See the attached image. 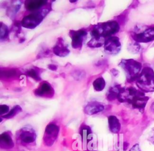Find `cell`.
Returning <instances> with one entry per match:
<instances>
[{
    "label": "cell",
    "instance_id": "6da1fadb",
    "mask_svg": "<svg viewBox=\"0 0 154 151\" xmlns=\"http://www.w3.org/2000/svg\"><path fill=\"white\" fill-rule=\"evenodd\" d=\"M120 102H128L134 108L143 110L149 99L145 93L135 87H130L128 88L122 87L119 93L118 99Z\"/></svg>",
    "mask_w": 154,
    "mask_h": 151
},
{
    "label": "cell",
    "instance_id": "7a4b0ae2",
    "mask_svg": "<svg viewBox=\"0 0 154 151\" xmlns=\"http://www.w3.org/2000/svg\"><path fill=\"white\" fill-rule=\"evenodd\" d=\"M120 25L115 20L108 21L103 23H99L94 25L91 31V35L92 38L108 39L119 32Z\"/></svg>",
    "mask_w": 154,
    "mask_h": 151
},
{
    "label": "cell",
    "instance_id": "3957f363",
    "mask_svg": "<svg viewBox=\"0 0 154 151\" xmlns=\"http://www.w3.org/2000/svg\"><path fill=\"white\" fill-rule=\"evenodd\" d=\"M136 84L140 90L145 93L154 91V71L150 67H144L137 79Z\"/></svg>",
    "mask_w": 154,
    "mask_h": 151
},
{
    "label": "cell",
    "instance_id": "277c9868",
    "mask_svg": "<svg viewBox=\"0 0 154 151\" xmlns=\"http://www.w3.org/2000/svg\"><path fill=\"white\" fill-rule=\"evenodd\" d=\"M119 66L124 70L126 79L129 82L136 81L141 72V63L133 59H123L120 62Z\"/></svg>",
    "mask_w": 154,
    "mask_h": 151
},
{
    "label": "cell",
    "instance_id": "5b68a950",
    "mask_svg": "<svg viewBox=\"0 0 154 151\" xmlns=\"http://www.w3.org/2000/svg\"><path fill=\"white\" fill-rule=\"evenodd\" d=\"M48 13V9H43L26 15L22 18L21 25L24 28L33 29L41 23Z\"/></svg>",
    "mask_w": 154,
    "mask_h": 151
},
{
    "label": "cell",
    "instance_id": "8992f818",
    "mask_svg": "<svg viewBox=\"0 0 154 151\" xmlns=\"http://www.w3.org/2000/svg\"><path fill=\"white\" fill-rule=\"evenodd\" d=\"M60 128L54 123H49L46 127L43 136V141L45 145L51 146L53 145L58 137Z\"/></svg>",
    "mask_w": 154,
    "mask_h": 151
},
{
    "label": "cell",
    "instance_id": "52a82bcc",
    "mask_svg": "<svg viewBox=\"0 0 154 151\" xmlns=\"http://www.w3.org/2000/svg\"><path fill=\"white\" fill-rule=\"evenodd\" d=\"M69 35L72 39V46L75 49H80L87 35V32L85 29H81L78 30H70Z\"/></svg>",
    "mask_w": 154,
    "mask_h": 151
},
{
    "label": "cell",
    "instance_id": "ba28073f",
    "mask_svg": "<svg viewBox=\"0 0 154 151\" xmlns=\"http://www.w3.org/2000/svg\"><path fill=\"white\" fill-rule=\"evenodd\" d=\"M133 40L137 43H148L154 40V26L149 27L140 32L131 34Z\"/></svg>",
    "mask_w": 154,
    "mask_h": 151
},
{
    "label": "cell",
    "instance_id": "9c48e42d",
    "mask_svg": "<svg viewBox=\"0 0 154 151\" xmlns=\"http://www.w3.org/2000/svg\"><path fill=\"white\" fill-rule=\"evenodd\" d=\"M121 49V43L119 37L111 36L105 40L104 51L108 54H117Z\"/></svg>",
    "mask_w": 154,
    "mask_h": 151
},
{
    "label": "cell",
    "instance_id": "30bf717a",
    "mask_svg": "<svg viewBox=\"0 0 154 151\" xmlns=\"http://www.w3.org/2000/svg\"><path fill=\"white\" fill-rule=\"evenodd\" d=\"M19 140L25 144H31L35 141L36 134L34 129L29 128H23L19 131Z\"/></svg>",
    "mask_w": 154,
    "mask_h": 151
},
{
    "label": "cell",
    "instance_id": "8fae6325",
    "mask_svg": "<svg viewBox=\"0 0 154 151\" xmlns=\"http://www.w3.org/2000/svg\"><path fill=\"white\" fill-rule=\"evenodd\" d=\"M34 94L40 97H51L54 96V90L51 85L48 82H43L39 87L34 90Z\"/></svg>",
    "mask_w": 154,
    "mask_h": 151
},
{
    "label": "cell",
    "instance_id": "7c38bea8",
    "mask_svg": "<svg viewBox=\"0 0 154 151\" xmlns=\"http://www.w3.org/2000/svg\"><path fill=\"white\" fill-rule=\"evenodd\" d=\"M53 52L59 57H65L69 54L70 51L65 44L63 39H58L55 45L53 47Z\"/></svg>",
    "mask_w": 154,
    "mask_h": 151
},
{
    "label": "cell",
    "instance_id": "4fadbf2b",
    "mask_svg": "<svg viewBox=\"0 0 154 151\" xmlns=\"http://www.w3.org/2000/svg\"><path fill=\"white\" fill-rule=\"evenodd\" d=\"M104 109V105L96 101H92L88 102L84 108V112L88 115L96 114L99 112L102 111Z\"/></svg>",
    "mask_w": 154,
    "mask_h": 151
},
{
    "label": "cell",
    "instance_id": "5bb4252c",
    "mask_svg": "<svg viewBox=\"0 0 154 151\" xmlns=\"http://www.w3.org/2000/svg\"><path fill=\"white\" fill-rule=\"evenodd\" d=\"M47 4L48 1H26L25 2V7L28 11L33 13L38 11Z\"/></svg>",
    "mask_w": 154,
    "mask_h": 151
},
{
    "label": "cell",
    "instance_id": "9a60e30c",
    "mask_svg": "<svg viewBox=\"0 0 154 151\" xmlns=\"http://www.w3.org/2000/svg\"><path fill=\"white\" fill-rule=\"evenodd\" d=\"M0 76L1 79H12L20 76V71L14 68L1 69Z\"/></svg>",
    "mask_w": 154,
    "mask_h": 151
},
{
    "label": "cell",
    "instance_id": "2e32d148",
    "mask_svg": "<svg viewBox=\"0 0 154 151\" xmlns=\"http://www.w3.org/2000/svg\"><path fill=\"white\" fill-rule=\"evenodd\" d=\"M0 146L4 149H10L14 146V142L8 132H4L1 135Z\"/></svg>",
    "mask_w": 154,
    "mask_h": 151
},
{
    "label": "cell",
    "instance_id": "e0dca14e",
    "mask_svg": "<svg viewBox=\"0 0 154 151\" xmlns=\"http://www.w3.org/2000/svg\"><path fill=\"white\" fill-rule=\"evenodd\" d=\"M108 125L110 131L114 134L118 133L121 128L120 123L115 116H109L108 117Z\"/></svg>",
    "mask_w": 154,
    "mask_h": 151
},
{
    "label": "cell",
    "instance_id": "ac0fdd59",
    "mask_svg": "<svg viewBox=\"0 0 154 151\" xmlns=\"http://www.w3.org/2000/svg\"><path fill=\"white\" fill-rule=\"evenodd\" d=\"M80 134L82 138V140L85 143H88L90 141L92 137V132L89 126L87 125H82L81 126V128L80 129Z\"/></svg>",
    "mask_w": 154,
    "mask_h": 151
},
{
    "label": "cell",
    "instance_id": "d6986e66",
    "mask_svg": "<svg viewBox=\"0 0 154 151\" xmlns=\"http://www.w3.org/2000/svg\"><path fill=\"white\" fill-rule=\"evenodd\" d=\"M121 88L122 87L120 85H117L114 87H111L106 95L107 99L109 100H113L116 99H118Z\"/></svg>",
    "mask_w": 154,
    "mask_h": 151
},
{
    "label": "cell",
    "instance_id": "ffe728a7",
    "mask_svg": "<svg viewBox=\"0 0 154 151\" xmlns=\"http://www.w3.org/2000/svg\"><path fill=\"white\" fill-rule=\"evenodd\" d=\"M106 85L105 79L102 77H99L96 78L93 82V86L95 91H102Z\"/></svg>",
    "mask_w": 154,
    "mask_h": 151
},
{
    "label": "cell",
    "instance_id": "44dd1931",
    "mask_svg": "<svg viewBox=\"0 0 154 151\" xmlns=\"http://www.w3.org/2000/svg\"><path fill=\"white\" fill-rule=\"evenodd\" d=\"M25 73L27 76L32 78V79H34L36 81H40L41 79L40 72H39L38 69L37 68H34V67L31 68V69H28L26 72Z\"/></svg>",
    "mask_w": 154,
    "mask_h": 151
},
{
    "label": "cell",
    "instance_id": "7402d4cb",
    "mask_svg": "<svg viewBox=\"0 0 154 151\" xmlns=\"http://www.w3.org/2000/svg\"><path fill=\"white\" fill-rule=\"evenodd\" d=\"M104 39L92 38L87 43V45L90 48H99L102 46L105 43Z\"/></svg>",
    "mask_w": 154,
    "mask_h": 151
},
{
    "label": "cell",
    "instance_id": "603a6c76",
    "mask_svg": "<svg viewBox=\"0 0 154 151\" xmlns=\"http://www.w3.org/2000/svg\"><path fill=\"white\" fill-rule=\"evenodd\" d=\"M22 111V108L19 105H16L14 106L7 114H5L3 117L5 119H10L11 118L16 115H17L19 112Z\"/></svg>",
    "mask_w": 154,
    "mask_h": 151
},
{
    "label": "cell",
    "instance_id": "cb8c5ba5",
    "mask_svg": "<svg viewBox=\"0 0 154 151\" xmlns=\"http://www.w3.org/2000/svg\"><path fill=\"white\" fill-rule=\"evenodd\" d=\"M0 28V39L1 40H5L8 37L9 35V29L5 24L1 23Z\"/></svg>",
    "mask_w": 154,
    "mask_h": 151
},
{
    "label": "cell",
    "instance_id": "d4e9b609",
    "mask_svg": "<svg viewBox=\"0 0 154 151\" xmlns=\"http://www.w3.org/2000/svg\"><path fill=\"white\" fill-rule=\"evenodd\" d=\"M140 48H141L140 45H139L138 43L136 42H135L132 44H130L129 47V49L132 52H134V53H138L140 51Z\"/></svg>",
    "mask_w": 154,
    "mask_h": 151
},
{
    "label": "cell",
    "instance_id": "484cf974",
    "mask_svg": "<svg viewBox=\"0 0 154 151\" xmlns=\"http://www.w3.org/2000/svg\"><path fill=\"white\" fill-rule=\"evenodd\" d=\"M9 106L7 105H0V114L2 116L3 114H7L10 111Z\"/></svg>",
    "mask_w": 154,
    "mask_h": 151
},
{
    "label": "cell",
    "instance_id": "4316f807",
    "mask_svg": "<svg viewBox=\"0 0 154 151\" xmlns=\"http://www.w3.org/2000/svg\"><path fill=\"white\" fill-rule=\"evenodd\" d=\"M21 22H19V21H16L14 22V23L13 24V29H14V31L16 33V34H19L20 32V29H21Z\"/></svg>",
    "mask_w": 154,
    "mask_h": 151
},
{
    "label": "cell",
    "instance_id": "83f0119b",
    "mask_svg": "<svg viewBox=\"0 0 154 151\" xmlns=\"http://www.w3.org/2000/svg\"><path fill=\"white\" fill-rule=\"evenodd\" d=\"M84 73H82L81 71H76L75 73H74L73 74V76L75 77V78L79 79L81 78H82L84 77V76L82 75Z\"/></svg>",
    "mask_w": 154,
    "mask_h": 151
},
{
    "label": "cell",
    "instance_id": "f1b7e54d",
    "mask_svg": "<svg viewBox=\"0 0 154 151\" xmlns=\"http://www.w3.org/2000/svg\"><path fill=\"white\" fill-rule=\"evenodd\" d=\"M129 151H141L138 144H134V145L131 147V149L129 150Z\"/></svg>",
    "mask_w": 154,
    "mask_h": 151
},
{
    "label": "cell",
    "instance_id": "f546056e",
    "mask_svg": "<svg viewBox=\"0 0 154 151\" xmlns=\"http://www.w3.org/2000/svg\"><path fill=\"white\" fill-rule=\"evenodd\" d=\"M149 140L154 144V129H152L151 133H150V135L149 136Z\"/></svg>",
    "mask_w": 154,
    "mask_h": 151
},
{
    "label": "cell",
    "instance_id": "4dcf8cb0",
    "mask_svg": "<svg viewBox=\"0 0 154 151\" xmlns=\"http://www.w3.org/2000/svg\"><path fill=\"white\" fill-rule=\"evenodd\" d=\"M48 68H49V69H51V70H56L57 69V67L55 65L52 64H49V65L48 66Z\"/></svg>",
    "mask_w": 154,
    "mask_h": 151
},
{
    "label": "cell",
    "instance_id": "1f68e13d",
    "mask_svg": "<svg viewBox=\"0 0 154 151\" xmlns=\"http://www.w3.org/2000/svg\"><path fill=\"white\" fill-rule=\"evenodd\" d=\"M151 109H152V112L154 113V102L151 105Z\"/></svg>",
    "mask_w": 154,
    "mask_h": 151
},
{
    "label": "cell",
    "instance_id": "d6a6232c",
    "mask_svg": "<svg viewBox=\"0 0 154 151\" xmlns=\"http://www.w3.org/2000/svg\"><path fill=\"white\" fill-rule=\"evenodd\" d=\"M153 46H154V45H153Z\"/></svg>",
    "mask_w": 154,
    "mask_h": 151
},
{
    "label": "cell",
    "instance_id": "836d02e7",
    "mask_svg": "<svg viewBox=\"0 0 154 151\" xmlns=\"http://www.w3.org/2000/svg\"><path fill=\"white\" fill-rule=\"evenodd\" d=\"M94 151H95V150H94Z\"/></svg>",
    "mask_w": 154,
    "mask_h": 151
}]
</instances>
